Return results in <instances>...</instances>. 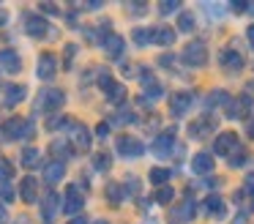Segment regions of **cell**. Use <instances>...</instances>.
<instances>
[{
    "label": "cell",
    "mask_w": 254,
    "mask_h": 224,
    "mask_svg": "<svg viewBox=\"0 0 254 224\" xmlns=\"http://www.w3.org/2000/svg\"><path fill=\"white\" fill-rule=\"evenodd\" d=\"M19 194H22L25 202H36V197H39V183H36L33 175L22 178V183H19Z\"/></svg>",
    "instance_id": "cell-10"
},
{
    "label": "cell",
    "mask_w": 254,
    "mask_h": 224,
    "mask_svg": "<svg viewBox=\"0 0 254 224\" xmlns=\"http://www.w3.org/2000/svg\"><path fill=\"white\" fill-rule=\"evenodd\" d=\"M63 101H66L63 90H58V87H47V90L39 96V109H44V112H55L58 107H63Z\"/></svg>",
    "instance_id": "cell-2"
},
{
    "label": "cell",
    "mask_w": 254,
    "mask_h": 224,
    "mask_svg": "<svg viewBox=\"0 0 254 224\" xmlns=\"http://www.w3.org/2000/svg\"><path fill=\"white\" fill-rule=\"evenodd\" d=\"M11 172H14V169H11V164H8V158L0 156V180H8V178H11Z\"/></svg>",
    "instance_id": "cell-28"
},
{
    "label": "cell",
    "mask_w": 254,
    "mask_h": 224,
    "mask_svg": "<svg viewBox=\"0 0 254 224\" xmlns=\"http://www.w3.org/2000/svg\"><path fill=\"white\" fill-rule=\"evenodd\" d=\"M164 180H170V169H164V167H156V169H150V183H164Z\"/></svg>",
    "instance_id": "cell-25"
},
{
    "label": "cell",
    "mask_w": 254,
    "mask_h": 224,
    "mask_svg": "<svg viewBox=\"0 0 254 224\" xmlns=\"http://www.w3.org/2000/svg\"><path fill=\"white\" fill-rule=\"evenodd\" d=\"M55 71H58V58H55V55H50V52H44L39 58V69H36L39 79H52Z\"/></svg>",
    "instance_id": "cell-5"
},
{
    "label": "cell",
    "mask_w": 254,
    "mask_h": 224,
    "mask_svg": "<svg viewBox=\"0 0 254 224\" xmlns=\"http://www.w3.org/2000/svg\"><path fill=\"white\" fill-rule=\"evenodd\" d=\"M128 11H137V14H142V11H148V5L137 3V5H128Z\"/></svg>",
    "instance_id": "cell-37"
},
{
    "label": "cell",
    "mask_w": 254,
    "mask_h": 224,
    "mask_svg": "<svg viewBox=\"0 0 254 224\" xmlns=\"http://www.w3.org/2000/svg\"><path fill=\"white\" fill-rule=\"evenodd\" d=\"M205 211L213 213V216H224V200H221L219 194H210L208 200H205Z\"/></svg>",
    "instance_id": "cell-21"
},
{
    "label": "cell",
    "mask_w": 254,
    "mask_h": 224,
    "mask_svg": "<svg viewBox=\"0 0 254 224\" xmlns=\"http://www.w3.org/2000/svg\"><path fill=\"white\" fill-rule=\"evenodd\" d=\"M52 150H55V156H61V158L71 156V150H68V145H66V142H52Z\"/></svg>",
    "instance_id": "cell-29"
},
{
    "label": "cell",
    "mask_w": 254,
    "mask_h": 224,
    "mask_svg": "<svg viewBox=\"0 0 254 224\" xmlns=\"http://www.w3.org/2000/svg\"><path fill=\"white\" fill-rule=\"evenodd\" d=\"M172 194H175V191H172L170 186H167V189H159V191H156V200H159V202H170V200H172Z\"/></svg>",
    "instance_id": "cell-31"
},
{
    "label": "cell",
    "mask_w": 254,
    "mask_h": 224,
    "mask_svg": "<svg viewBox=\"0 0 254 224\" xmlns=\"http://www.w3.org/2000/svg\"><path fill=\"white\" fill-rule=\"evenodd\" d=\"M107 194H110V202H115V205H118V202L126 197V189L118 186V183H110V186H107Z\"/></svg>",
    "instance_id": "cell-24"
},
{
    "label": "cell",
    "mask_w": 254,
    "mask_h": 224,
    "mask_svg": "<svg viewBox=\"0 0 254 224\" xmlns=\"http://www.w3.org/2000/svg\"><path fill=\"white\" fill-rule=\"evenodd\" d=\"M47 30H50V27H47V19H44V16H28V19H25V33H28V36L41 38Z\"/></svg>",
    "instance_id": "cell-7"
},
{
    "label": "cell",
    "mask_w": 254,
    "mask_h": 224,
    "mask_svg": "<svg viewBox=\"0 0 254 224\" xmlns=\"http://www.w3.org/2000/svg\"><path fill=\"white\" fill-rule=\"evenodd\" d=\"M170 104H172V115H186L189 107H191V96L189 93H175L170 98Z\"/></svg>",
    "instance_id": "cell-17"
},
{
    "label": "cell",
    "mask_w": 254,
    "mask_h": 224,
    "mask_svg": "<svg viewBox=\"0 0 254 224\" xmlns=\"http://www.w3.org/2000/svg\"><path fill=\"white\" fill-rule=\"evenodd\" d=\"M249 93H254V79H252V82H249Z\"/></svg>",
    "instance_id": "cell-45"
},
{
    "label": "cell",
    "mask_w": 254,
    "mask_h": 224,
    "mask_svg": "<svg viewBox=\"0 0 254 224\" xmlns=\"http://www.w3.org/2000/svg\"><path fill=\"white\" fill-rule=\"evenodd\" d=\"M172 145H175V131H167V134H161L159 140H156L153 150L159 153V156H170V153H172Z\"/></svg>",
    "instance_id": "cell-16"
},
{
    "label": "cell",
    "mask_w": 254,
    "mask_h": 224,
    "mask_svg": "<svg viewBox=\"0 0 254 224\" xmlns=\"http://www.w3.org/2000/svg\"><path fill=\"white\" fill-rule=\"evenodd\" d=\"M246 36H249V44H252V47H254V25H252V27H249V30H246Z\"/></svg>",
    "instance_id": "cell-40"
},
{
    "label": "cell",
    "mask_w": 254,
    "mask_h": 224,
    "mask_svg": "<svg viewBox=\"0 0 254 224\" xmlns=\"http://www.w3.org/2000/svg\"><path fill=\"white\" fill-rule=\"evenodd\" d=\"M183 58H186L189 66H202L205 60H208V49H205V41H191L186 47V52H183Z\"/></svg>",
    "instance_id": "cell-3"
},
{
    "label": "cell",
    "mask_w": 254,
    "mask_h": 224,
    "mask_svg": "<svg viewBox=\"0 0 254 224\" xmlns=\"http://www.w3.org/2000/svg\"><path fill=\"white\" fill-rule=\"evenodd\" d=\"M25 96H28L25 85H6V96H3V101H6V107H14V104H19Z\"/></svg>",
    "instance_id": "cell-15"
},
{
    "label": "cell",
    "mask_w": 254,
    "mask_h": 224,
    "mask_svg": "<svg viewBox=\"0 0 254 224\" xmlns=\"http://www.w3.org/2000/svg\"><path fill=\"white\" fill-rule=\"evenodd\" d=\"M63 172H66L63 161H58V158H55V161H50V164L44 167V180L52 186V183H58V180H63Z\"/></svg>",
    "instance_id": "cell-13"
},
{
    "label": "cell",
    "mask_w": 254,
    "mask_h": 224,
    "mask_svg": "<svg viewBox=\"0 0 254 224\" xmlns=\"http://www.w3.org/2000/svg\"><path fill=\"white\" fill-rule=\"evenodd\" d=\"M96 169H110V153H99L96 156Z\"/></svg>",
    "instance_id": "cell-30"
},
{
    "label": "cell",
    "mask_w": 254,
    "mask_h": 224,
    "mask_svg": "<svg viewBox=\"0 0 254 224\" xmlns=\"http://www.w3.org/2000/svg\"><path fill=\"white\" fill-rule=\"evenodd\" d=\"M68 224H88V219H85V216H74Z\"/></svg>",
    "instance_id": "cell-39"
},
{
    "label": "cell",
    "mask_w": 254,
    "mask_h": 224,
    "mask_svg": "<svg viewBox=\"0 0 254 224\" xmlns=\"http://www.w3.org/2000/svg\"><path fill=\"white\" fill-rule=\"evenodd\" d=\"M17 224H28V222H25V219H19V222H17Z\"/></svg>",
    "instance_id": "cell-46"
},
{
    "label": "cell",
    "mask_w": 254,
    "mask_h": 224,
    "mask_svg": "<svg viewBox=\"0 0 254 224\" xmlns=\"http://www.w3.org/2000/svg\"><path fill=\"white\" fill-rule=\"evenodd\" d=\"M30 134H33V123L25 118H11L6 123V131H3L6 140H22V137H30Z\"/></svg>",
    "instance_id": "cell-1"
},
{
    "label": "cell",
    "mask_w": 254,
    "mask_h": 224,
    "mask_svg": "<svg viewBox=\"0 0 254 224\" xmlns=\"http://www.w3.org/2000/svg\"><path fill=\"white\" fill-rule=\"evenodd\" d=\"M249 11H252V14H254V5H249Z\"/></svg>",
    "instance_id": "cell-47"
},
{
    "label": "cell",
    "mask_w": 254,
    "mask_h": 224,
    "mask_svg": "<svg viewBox=\"0 0 254 224\" xmlns=\"http://www.w3.org/2000/svg\"><path fill=\"white\" fill-rule=\"evenodd\" d=\"M6 19H8V14H6V8H0V25H6Z\"/></svg>",
    "instance_id": "cell-41"
},
{
    "label": "cell",
    "mask_w": 254,
    "mask_h": 224,
    "mask_svg": "<svg viewBox=\"0 0 254 224\" xmlns=\"http://www.w3.org/2000/svg\"><path fill=\"white\" fill-rule=\"evenodd\" d=\"M0 224H6V208H0Z\"/></svg>",
    "instance_id": "cell-42"
},
{
    "label": "cell",
    "mask_w": 254,
    "mask_h": 224,
    "mask_svg": "<svg viewBox=\"0 0 254 224\" xmlns=\"http://www.w3.org/2000/svg\"><path fill=\"white\" fill-rule=\"evenodd\" d=\"M96 134H99V137H107V134H110V126H107V123H99V126H96Z\"/></svg>",
    "instance_id": "cell-36"
},
{
    "label": "cell",
    "mask_w": 254,
    "mask_h": 224,
    "mask_svg": "<svg viewBox=\"0 0 254 224\" xmlns=\"http://www.w3.org/2000/svg\"><path fill=\"white\" fill-rule=\"evenodd\" d=\"M82 205H85V197L79 194V189L77 186H68V191H66V213L74 216V213L82 211Z\"/></svg>",
    "instance_id": "cell-6"
},
{
    "label": "cell",
    "mask_w": 254,
    "mask_h": 224,
    "mask_svg": "<svg viewBox=\"0 0 254 224\" xmlns=\"http://www.w3.org/2000/svg\"><path fill=\"white\" fill-rule=\"evenodd\" d=\"M41 8H44V11H50V14H55V11H58V5H52V3H41Z\"/></svg>",
    "instance_id": "cell-38"
},
{
    "label": "cell",
    "mask_w": 254,
    "mask_h": 224,
    "mask_svg": "<svg viewBox=\"0 0 254 224\" xmlns=\"http://www.w3.org/2000/svg\"><path fill=\"white\" fill-rule=\"evenodd\" d=\"M71 134H74V145H77V150H88L90 148V134H88V129H85L82 123H77L71 129Z\"/></svg>",
    "instance_id": "cell-19"
},
{
    "label": "cell",
    "mask_w": 254,
    "mask_h": 224,
    "mask_svg": "<svg viewBox=\"0 0 254 224\" xmlns=\"http://www.w3.org/2000/svg\"><path fill=\"white\" fill-rule=\"evenodd\" d=\"M191 213H194V205H191V200H186L181 211H175V219H172V224H181V222H186V219H191Z\"/></svg>",
    "instance_id": "cell-22"
},
{
    "label": "cell",
    "mask_w": 254,
    "mask_h": 224,
    "mask_svg": "<svg viewBox=\"0 0 254 224\" xmlns=\"http://www.w3.org/2000/svg\"><path fill=\"white\" fill-rule=\"evenodd\" d=\"M249 137H254V123H249Z\"/></svg>",
    "instance_id": "cell-44"
},
{
    "label": "cell",
    "mask_w": 254,
    "mask_h": 224,
    "mask_svg": "<svg viewBox=\"0 0 254 224\" xmlns=\"http://www.w3.org/2000/svg\"><path fill=\"white\" fill-rule=\"evenodd\" d=\"M131 36H134V41H137L139 47L150 44V30H148V27H145V30H142V27H134V33H131Z\"/></svg>",
    "instance_id": "cell-26"
},
{
    "label": "cell",
    "mask_w": 254,
    "mask_h": 224,
    "mask_svg": "<svg viewBox=\"0 0 254 224\" xmlns=\"http://www.w3.org/2000/svg\"><path fill=\"white\" fill-rule=\"evenodd\" d=\"M235 145H238V137L232 134V131H224V134H219V137H216V142H213V150L219 153V156H224V153H230Z\"/></svg>",
    "instance_id": "cell-8"
},
{
    "label": "cell",
    "mask_w": 254,
    "mask_h": 224,
    "mask_svg": "<svg viewBox=\"0 0 254 224\" xmlns=\"http://www.w3.org/2000/svg\"><path fill=\"white\" fill-rule=\"evenodd\" d=\"M191 169L197 175L213 172V156H210V153H197V156L191 158Z\"/></svg>",
    "instance_id": "cell-12"
},
{
    "label": "cell",
    "mask_w": 254,
    "mask_h": 224,
    "mask_svg": "<svg viewBox=\"0 0 254 224\" xmlns=\"http://www.w3.org/2000/svg\"><path fill=\"white\" fill-rule=\"evenodd\" d=\"M243 161H246V153H235V156H230V164H235V167H238V164H243Z\"/></svg>",
    "instance_id": "cell-35"
},
{
    "label": "cell",
    "mask_w": 254,
    "mask_h": 224,
    "mask_svg": "<svg viewBox=\"0 0 254 224\" xmlns=\"http://www.w3.org/2000/svg\"><path fill=\"white\" fill-rule=\"evenodd\" d=\"M96 224H110V222H96Z\"/></svg>",
    "instance_id": "cell-48"
},
{
    "label": "cell",
    "mask_w": 254,
    "mask_h": 224,
    "mask_svg": "<svg viewBox=\"0 0 254 224\" xmlns=\"http://www.w3.org/2000/svg\"><path fill=\"white\" fill-rule=\"evenodd\" d=\"M178 25H181V30H191V27H194V16L191 14H181V22H178Z\"/></svg>",
    "instance_id": "cell-32"
},
{
    "label": "cell",
    "mask_w": 254,
    "mask_h": 224,
    "mask_svg": "<svg viewBox=\"0 0 254 224\" xmlns=\"http://www.w3.org/2000/svg\"><path fill=\"white\" fill-rule=\"evenodd\" d=\"M58 213V194L55 191H50V194L41 200V216H44V222H52Z\"/></svg>",
    "instance_id": "cell-14"
},
{
    "label": "cell",
    "mask_w": 254,
    "mask_h": 224,
    "mask_svg": "<svg viewBox=\"0 0 254 224\" xmlns=\"http://www.w3.org/2000/svg\"><path fill=\"white\" fill-rule=\"evenodd\" d=\"M14 200V191L8 186H0V202H11Z\"/></svg>",
    "instance_id": "cell-33"
},
{
    "label": "cell",
    "mask_w": 254,
    "mask_h": 224,
    "mask_svg": "<svg viewBox=\"0 0 254 224\" xmlns=\"http://www.w3.org/2000/svg\"><path fill=\"white\" fill-rule=\"evenodd\" d=\"M246 189H254V175H249V180H246Z\"/></svg>",
    "instance_id": "cell-43"
},
{
    "label": "cell",
    "mask_w": 254,
    "mask_h": 224,
    "mask_svg": "<svg viewBox=\"0 0 254 224\" xmlns=\"http://www.w3.org/2000/svg\"><path fill=\"white\" fill-rule=\"evenodd\" d=\"M101 44H104V52L110 55V58H121V52H123V38L121 36H110Z\"/></svg>",
    "instance_id": "cell-20"
},
{
    "label": "cell",
    "mask_w": 254,
    "mask_h": 224,
    "mask_svg": "<svg viewBox=\"0 0 254 224\" xmlns=\"http://www.w3.org/2000/svg\"><path fill=\"white\" fill-rule=\"evenodd\" d=\"M118 150L123 153V156H142V142L137 140V137H131V134H123V137H118Z\"/></svg>",
    "instance_id": "cell-4"
},
{
    "label": "cell",
    "mask_w": 254,
    "mask_h": 224,
    "mask_svg": "<svg viewBox=\"0 0 254 224\" xmlns=\"http://www.w3.org/2000/svg\"><path fill=\"white\" fill-rule=\"evenodd\" d=\"M36 161H39V150H36V148H25V153H22V164H25V167H33Z\"/></svg>",
    "instance_id": "cell-27"
},
{
    "label": "cell",
    "mask_w": 254,
    "mask_h": 224,
    "mask_svg": "<svg viewBox=\"0 0 254 224\" xmlns=\"http://www.w3.org/2000/svg\"><path fill=\"white\" fill-rule=\"evenodd\" d=\"M221 63H224V69H232V71L243 69V58H241V52H235V49H224V52H221Z\"/></svg>",
    "instance_id": "cell-18"
},
{
    "label": "cell",
    "mask_w": 254,
    "mask_h": 224,
    "mask_svg": "<svg viewBox=\"0 0 254 224\" xmlns=\"http://www.w3.org/2000/svg\"><path fill=\"white\" fill-rule=\"evenodd\" d=\"M0 66H3V71H8V74H17V71L22 69L19 55L14 52V49H3V52H0Z\"/></svg>",
    "instance_id": "cell-9"
},
{
    "label": "cell",
    "mask_w": 254,
    "mask_h": 224,
    "mask_svg": "<svg viewBox=\"0 0 254 224\" xmlns=\"http://www.w3.org/2000/svg\"><path fill=\"white\" fill-rule=\"evenodd\" d=\"M150 41H153V44H161V47H170V44L175 41V30L159 25V27H153V30H150Z\"/></svg>",
    "instance_id": "cell-11"
},
{
    "label": "cell",
    "mask_w": 254,
    "mask_h": 224,
    "mask_svg": "<svg viewBox=\"0 0 254 224\" xmlns=\"http://www.w3.org/2000/svg\"><path fill=\"white\" fill-rule=\"evenodd\" d=\"M208 126L213 129V123H210L208 118H205V120H197V123L191 126V137H194V140H199V137H205V134H208Z\"/></svg>",
    "instance_id": "cell-23"
},
{
    "label": "cell",
    "mask_w": 254,
    "mask_h": 224,
    "mask_svg": "<svg viewBox=\"0 0 254 224\" xmlns=\"http://www.w3.org/2000/svg\"><path fill=\"white\" fill-rule=\"evenodd\" d=\"M178 8H181V3H161L159 5L161 14H172V11H178Z\"/></svg>",
    "instance_id": "cell-34"
}]
</instances>
